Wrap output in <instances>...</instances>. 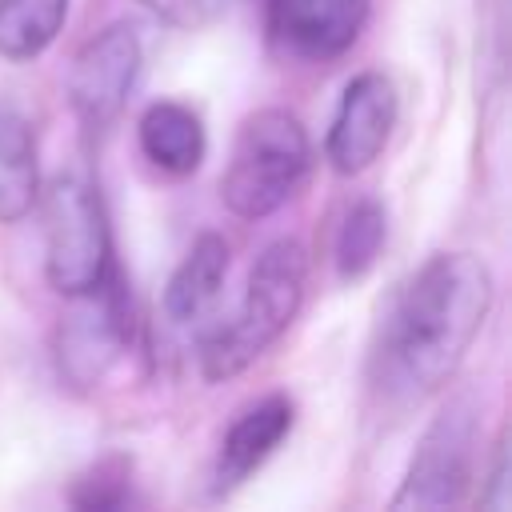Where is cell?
<instances>
[{
  "label": "cell",
  "mask_w": 512,
  "mask_h": 512,
  "mask_svg": "<svg viewBox=\"0 0 512 512\" xmlns=\"http://www.w3.org/2000/svg\"><path fill=\"white\" fill-rule=\"evenodd\" d=\"M492 308V272L472 252H440L424 260L388 300L372 356V392L408 408L432 396L464 360Z\"/></svg>",
  "instance_id": "6da1fadb"
},
{
  "label": "cell",
  "mask_w": 512,
  "mask_h": 512,
  "mask_svg": "<svg viewBox=\"0 0 512 512\" xmlns=\"http://www.w3.org/2000/svg\"><path fill=\"white\" fill-rule=\"evenodd\" d=\"M308 288V252L296 240H272L252 272L236 316L200 340L204 380H228L264 356L296 320Z\"/></svg>",
  "instance_id": "7a4b0ae2"
},
{
  "label": "cell",
  "mask_w": 512,
  "mask_h": 512,
  "mask_svg": "<svg viewBox=\"0 0 512 512\" xmlns=\"http://www.w3.org/2000/svg\"><path fill=\"white\" fill-rule=\"evenodd\" d=\"M308 168L312 144L304 124L284 108H260L236 132L228 168L220 176V196L236 216L260 220L296 196Z\"/></svg>",
  "instance_id": "3957f363"
},
{
  "label": "cell",
  "mask_w": 512,
  "mask_h": 512,
  "mask_svg": "<svg viewBox=\"0 0 512 512\" xmlns=\"http://www.w3.org/2000/svg\"><path fill=\"white\" fill-rule=\"evenodd\" d=\"M116 272L100 192L80 176H56L44 196V276L60 296H84Z\"/></svg>",
  "instance_id": "277c9868"
},
{
  "label": "cell",
  "mask_w": 512,
  "mask_h": 512,
  "mask_svg": "<svg viewBox=\"0 0 512 512\" xmlns=\"http://www.w3.org/2000/svg\"><path fill=\"white\" fill-rule=\"evenodd\" d=\"M144 64V44L132 24H108L96 32L68 68V104L84 132H104L128 104Z\"/></svg>",
  "instance_id": "5b68a950"
},
{
  "label": "cell",
  "mask_w": 512,
  "mask_h": 512,
  "mask_svg": "<svg viewBox=\"0 0 512 512\" xmlns=\"http://www.w3.org/2000/svg\"><path fill=\"white\" fill-rule=\"evenodd\" d=\"M72 300L76 308L60 320V332H56V368H60V380H68L72 388H92L120 360L132 320H128V304L116 272L100 288Z\"/></svg>",
  "instance_id": "8992f818"
},
{
  "label": "cell",
  "mask_w": 512,
  "mask_h": 512,
  "mask_svg": "<svg viewBox=\"0 0 512 512\" xmlns=\"http://www.w3.org/2000/svg\"><path fill=\"white\" fill-rule=\"evenodd\" d=\"M476 412L468 400H452L420 436L408 476L396 492V508H448L460 504L472 480Z\"/></svg>",
  "instance_id": "52a82bcc"
},
{
  "label": "cell",
  "mask_w": 512,
  "mask_h": 512,
  "mask_svg": "<svg viewBox=\"0 0 512 512\" xmlns=\"http://www.w3.org/2000/svg\"><path fill=\"white\" fill-rule=\"evenodd\" d=\"M392 120H396V96H392V84L380 76V72H360L348 80L340 104H336V116H332V128H328V160L340 176H352V172H364L388 132H392Z\"/></svg>",
  "instance_id": "ba28073f"
},
{
  "label": "cell",
  "mask_w": 512,
  "mask_h": 512,
  "mask_svg": "<svg viewBox=\"0 0 512 512\" xmlns=\"http://www.w3.org/2000/svg\"><path fill=\"white\" fill-rule=\"evenodd\" d=\"M368 8L372 0H268V32L292 56L332 60L356 44Z\"/></svg>",
  "instance_id": "9c48e42d"
},
{
  "label": "cell",
  "mask_w": 512,
  "mask_h": 512,
  "mask_svg": "<svg viewBox=\"0 0 512 512\" xmlns=\"http://www.w3.org/2000/svg\"><path fill=\"white\" fill-rule=\"evenodd\" d=\"M292 416H296V408H292V400L280 396V392L256 400L252 408H244V412L232 420V428L224 432V440H220L216 468H212V492L224 496V492H232L240 480H248V476L280 448V440L292 432Z\"/></svg>",
  "instance_id": "30bf717a"
},
{
  "label": "cell",
  "mask_w": 512,
  "mask_h": 512,
  "mask_svg": "<svg viewBox=\"0 0 512 512\" xmlns=\"http://www.w3.org/2000/svg\"><path fill=\"white\" fill-rule=\"evenodd\" d=\"M140 152L172 176H188L204 160V124L180 100H160L140 116Z\"/></svg>",
  "instance_id": "8fae6325"
},
{
  "label": "cell",
  "mask_w": 512,
  "mask_h": 512,
  "mask_svg": "<svg viewBox=\"0 0 512 512\" xmlns=\"http://www.w3.org/2000/svg\"><path fill=\"white\" fill-rule=\"evenodd\" d=\"M224 272H228V244H224V236H216V232L196 236V244L188 248V256L180 260V268L168 280V292H164L168 320H176V324L200 320L216 304Z\"/></svg>",
  "instance_id": "7c38bea8"
},
{
  "label": "cell",
  "mask_w": 512,
  "mask_h": 512,
  "mask_svg": "<svg viewBox=\"0 0 512 512\" xmlns=\"http://www.w3.org/2000/svg\"><path fill=\"white\" fill-rule=\"evenodd\" d=\"M36 184H40V172H36L32 124L16 108L0 104V224L24 220L32 212Z\"/></svg>",
  "instance_id": "4fadbf2b"
},
{
  "label": "cell",
  "mask_w": 512,
  "mask_h": 512,
  "mask_svg": "<svg viewBox=\"0 0 512 512\" xmlns=\"http://www.w3.org/2000/svg\"><path fill=\"white\" fill-rule=\"evenodd\" d=\"M68 0H0V56L32 60L64 28Z\"/></svg>",
  "instance_id": "5bb4252c"
},
{
  "label": "cell",
  "mask_w": 512,
  "mask_h": 512,
  "mask_svg": "<svg viewBox=\"0 0 512 512\" xmlns=\"http://www.w3.org/2000/svg\"><path fill=\"white\" fill-rule=\"evenodd\" d=\"M384 248V208L376 200H360L348 208L336 236V268L344 280L364 276Z\"/></svg>",
  "instance_id": "9a60e30c"
},
{
  "label": "cell",
  "mask_w": 512,
  "mask_h": 512,
  "mask_svg": "<svg viewBox=\"0 0 512 512\" xmlns=\"http://www.w3.org/2000/svg\"><path fill=\"white\" fill-rule=\"evenodd\" d=\"M68 500L84 512H116V508L132 504V464L124 456H108V460L92 464L72 484Z\"/></svg>",
  "instance_id": "2e32d148"
},
{
  "label": "cell",
  "mask_w": 512,
  "mask_h": 512,
  "mask_svg": "<svg viewBox=\"0 0 512 512\" xmlns=\"http://www.w3.org/2000/svg\"><path fill=\"white\" fill-rule=\"evenodd\" d=\"M140 4L176 28H200V24L216 20L224 8V0H140Z\"/></svg>",
  "instance_id": "e0dca14e"
},
{
  "label": "cell",
  "mask_w": 512,
  "mask_h": 512,
  "mask_svg": "<svg viewBox=\"0 0 512 512\" xmlns=\"http://www.w3.org/2000/svg\"><path fill=\"white\" fill-rule=\"evenodd\" d=\"M508 452L504 444H496V456H492V472H488V488L480 492V504H492V508H508Z\"/></svg>",
  "instance_id": "ac0fdd59"
}]
</instances>
